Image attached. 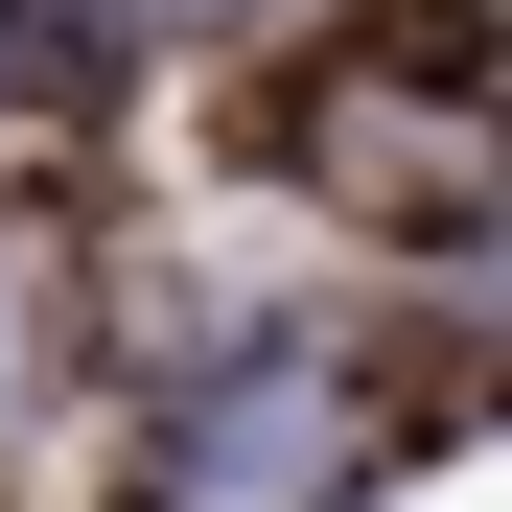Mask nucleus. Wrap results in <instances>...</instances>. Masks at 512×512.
Segmentation results:
<instances>
[{
	"label": "nucleus",
	"instance_id": "obj_1",
	"mask_svg": "<svg viewBox=\"0 0 512 512\" xmlns=\"http://www.w3.org/2000/svg\"><path fill=\"white\" fill-rule=\"evenodd\" d=\"M24 396H47V233H0V443H24Z\"/></svg>",
	"mask_w": 512,
	"mask_h": 512
}]
</instances>
